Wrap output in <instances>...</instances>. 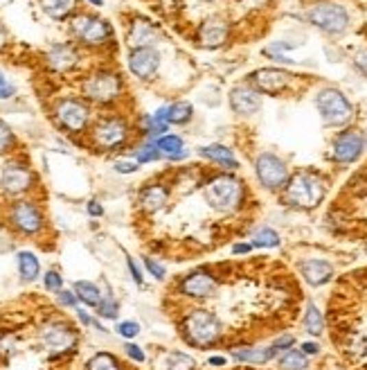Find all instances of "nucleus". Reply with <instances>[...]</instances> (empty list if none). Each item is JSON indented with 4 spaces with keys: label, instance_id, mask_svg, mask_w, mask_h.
Instances as JSON below:
<instances>
[{
    "label": "nucleus",
    "instance_id": "obj_29",
    "mask_svg": "<svg viewBox=\"0 0 367 370\" xmlns=\"http://www.w3.org/2000/svg\"><path fill=\"white\" fill-rule=\"evenodd\" d=\"M43 12L54 21H66L77 10V0H41Z\"/></svg>",
    "mask_w": 367,
    "mask_h": 370
},
{
    "label": "nucleus",
    "instance_id": "obj_5",
    "mask_svg": "<svg viewBox=\"0 0 367 370\" xmlns=\"http://www.w3.org/2000/svg\"><path fill=\"white\" fill-rule=\"evenodd\" d=\"M316 106L327 127H345L354 117L352 102L347 100L345 93L333 89V86H324V89L318 91Z\"/></svg>",
    "mask_w": 367,
    "mask_h": 370
},
{
    "label": "nucleus",
    "instance_id": "obj_16",
    "mask_svg": "<svg viewBox=\"0 0 367 370\" xmlns=\"http://www.w3.org/2000/svg\"><path fill=\"white\" fill-rule=\"evenodd\" d=\"M174 196V183L165 181H151L138 192V206L147 215H161L163 210L169 208Z\"/></svg>",
    "mask_w": 367,
    "mask_h": 370
},
{
    "label": "nucleus",
    "instance_id": "obj_54",
    "mask_svg": "<svg viewBox=\"0 0 367 370\" xmlns=\"http://www.w3.org/2000/svg\"><path fill=\"white\" fill-rule=\"evenodd\" d=\"M5 43H7V32H5V27L0 25V50L5 48Z\"/></svg>",
    "mask_w": 367,
    "mask_h": 370
},
{
    "label": "nucleus",
    "instance_id": "obj_19",
    "mask_svg": "<svg viewBox=\"0 0 367 370\" xmlns=\"http://www.w3.org/2000/svg\"><path fill=\"white\" fill-rule=\"evenodd\" d=\"M161 68V52L154 45H145V48H133L129 54V70L142 82L154 80Z\"/></svg>",
    "mask_w": 367,
    "mask_h": 370
},
{
    "label": "nucleus",
    "instance_id": "obj_42",
    "mask_svg": "<svg viewBox=\"0 0 367 370\" xmlns=\"http://www.w3.org/2000/svg\"><path fill=\"white\" fill-rule=\"evenodd\" d=\"M43 285L47 291H61L63 287V278L57 273V271H47L45 273V278H43Z\"/></svg>",
    "mask_w": 367,
    "mask_h": 370
},
{
    "label": "nucleus",
    "instance_id": "obj_44",
    "mask_svg": "<svg viewBox=\"0 0 367 370\" xmlns=\"http://www.w3.org/2000/svg\"><path fill=\"white\" fill-rule=\"evenodd\" d=\"M14 93H16V89H14V84L7 80V77L0 73V100H10V97H14Z\"/></svg>",
    "mask_w": 367,
    "mask_h": 370
},
{
    "label": "nucleus",
    "instance_id": "obj_25",
    "mask_svg": "<svg viewBox=\"0 0 367 370\" xmlns=\"http://www.w3.org/2000/svg\"><path fill=\"white\" fill-rule=\"evenodd\" d=\"M154 145L158 152L163 154V159L169 163H180L189 159V149L185 147V140H182L178 133H165V136H158L154 140Z\"/></svg>",
    "mask_w": 367,
    "mask_h": 370
},
{
    "label": "nucleus",
    "instance_id": "obj_32",
    "mask_svg": "<svg viewBox=\"0 0 367 370\" xmlns=\"http://www.w3.org/2000/svg\"><path fill=\"white\" fill-rule=\"evenodd\" d=\"M19 271L23 275V280H36L38 278V271H41V264H38V259L34 253H29V251H21L19 253Z\"/></svg>",
    "mask_w": 367,
    "mask_h": 370
},
{
    "label": "nucleus",
    "instance_id": "obj_47",
    "mask_svg": "<svg viewBox=\"0 0 367 370\" xmlns=\"http://www.w3.org/2000/svg\"><path fill=\"white\" fill-rule=\"evenodd\" d=\"M252 248L254 246H252L250 242H239V244H235V246H233V255H248Z\"/></svg>",
    "mask_w": 367,
    "mask_h": 370
},
{
    "label": "nucleus",
    "instance_id": "obj_50",
    "mask_svg": "<svg viewBox=\"0 0 367 370\" xmlns=\"http://www.w3.org/2000/svg\"><path fill=\"white\" fill-rule=\"evenodd\" d=\"M126 264H129V271H131V275H133V280L138 282V285H142V271H140V266L133 262V257L126 259Z\"/></svg>",
    "mask_w": 367,
    "mask_h": 370
},
{
    "label": "nucleus",
    "instance_id": "obj_10",
    "mask_svg": "<svg viewBox=\"0 0 367 370\" xmlns=\"http://www.w3.org/2000/svg\"><path fill=\"white\" fill-rule=\"evenodd\" d=\"M309 23L324 34H342L349 27V12L340 3H318L309 10Z\"/></svg>",
    "mask_w": 367,
    "mask_h": 370
},
{
    "label": "nucleus",
    "instance_id": "obj_41",
    "mask_svg": "<svg viewBox=\"0 0 367 370\" xmlns=\"http://www.w3.org/2000/svg\"><path fill=\"white\" fill-rule=\"evenodd\" d=\"M124 352H126V357L135 361V364H145V361H147L145 350H142L140 345H135V343H126L124 345Z\"/></svg>",
    "mask_w": 367,
    "mask_h": 370
},
{
    "label": "nucleus",
    "instance_id": "obj_45",
    "mask_svg": "<svg viewBox=\"0 0 367 370\" xmlns=\"http://www.w3.org/2000/svg\"><path fill=\"white\" fill-rule=\"evenodd\" d=\"M57 294H59V303L63 307H77V294H75V291L61 289V291H57Z\"/></svg>",
    "mask_w": 367,
    "mask_h": 370
},
{
    "label": "nucleus",
    "instance_id": "obj_6",
    "mask_svg": "<svg viewBox=\"0 0 367 370\" xmlns=\"http://www.w3.org/2000/svg\"><path fill=\"white\" fill-rule=\"evenodd\" d=\"M86 100L95 102V104H113L115 100L122 97L124 82L122 75L115 70H97L82 86Z\"/></svg>",
    "mask_w": 367,
    "mask_h": 370
},
{
    "label": "nucleus",
    "instance_id": "obj_21",
    "mask_svg": "<svg viewBox=\"0 0 367 370\" xmlns=\"http://www.w3.org/2000/svg\"><path fill=\"white\" fill-rule=\"evenodd\" d=\"M196 154L201 159L210 161L212 165H217V170L223 172H239L241 170V163L235 156V149H230L228 145H221V143H210V145H203L196 149Z\"/></svg>",
    "mask_w": 367,
    "mask_h": 370
},
{
    "label": "nucleus",
    "instance_id": "obj_48",
    "mask_svg": "<svg viewBox=\"0 0 367 370\" xmlns=\"http://www.w3.org/2000/svg\"><path fill=\"white\" fill-rule=\"evenodd\" d=\"M207 366H212V368H226L228 366V357H223V354H212L210 359H207Z\"/></svg>",
    "mask_w": 367,
    "mask_h": 370
},
{
    "label": "nucleus",
    "instance_id": "obj_53",
    "mask_svg": "<svg viewBox=\"0 0 367 370\" xmlns=\"http://www.w3.org/2000/svg\"><path fill=\"white\" fill-rule=\"evenodd\" d=\"M77 316H79V321L84 323V325H93V319H91L84 310H77Z\"/></svg>",
    "mask_w": 367,
    "mask_h": 370
},
{
    "label": "nucleus",
    "instance_id": "obj_11",
    "mask_svg": "<svg viewBox=\"0 0 367 370\" xmlns=\"http://www.w3.org/2000/svg\"><path fill=\"white\" fill-rule=\"evenodd\" d=\"M70 30H73L75 38L82 45H91V48H97L106 41L113 38V27H110L108 21H104L95 14H79L70 23Z\"/></svg>",
    "mask_w": 367,
    "mask_h": 370
},
{
    "label": "nucleus",
    "instance_id": "obj_26",
    "mask_svg": "<svg viewBox=\"0 0 367 370\" xmlns=\"http://www.w3.org/2000/svg\"><path fill=\"white\" fill-rule=\"evenodd\" d=\"M158 36H161V32H158V27L154 25V23L135 21L131 25L129 41H131L133 48H145V45H154L158 41Z\"/></svg>",
    "mask_w": 367,
    "mask_h": 370
},
{
    "label": "nucleus",
    "instance_id": "obj_46",
    "mask_svg": "<svg viewBox=\"0 0 367 370\" xmlns=\"http://www.w3.org/2000/svg\"><path fill=\"white\" fill-rule=\"evenodd\" d=\"M293 343H295L293 334H279V336L275 338V341H273V345L277 348V352H284V350H289Z\"/></svg>",
    "mask_w": 367,
    "mask_h": 370
},
{
    "label": "nucleus",
    "instance_id": "obj_24",
    "mask_svg": "<svg viewBox=\"0 0 367 370\" xmlns=\"http://www.w3.org/2000/svg\"><path fill=\"white\" fill-rule=\"evenodd\" d=\"M45 59H47V66L52 70H57V73H68V70H73L79 64V52L75 45H70V43H57L47 50Z\"/></svg>",
    "mask_w": 367,
    "mask_h": 370
},
{
    "label": "nucleus",
    "instance_id": "obj_51",
    "mask_svg": "<svg viewBox=\"0 0 367 370\" xmlns=\"http://www.w3.org/2000/svg\"><path fill=\"white\" fill-rule=\"evenodd\" d=\"M88 215L91 217H102L104 215V206L99 201H88Z\"/></svg>",
    "mask_w": 367,
    "mask_h": 370
},
{
    "label": "nucleus",
    "instance_id": "obj_3",
    "mask_svg": "<svg viewBox=\"0 0 367 370\" xmlns=\"http://www.w3.org/2000/svg\"><path fill=\"white\" fill-rule=\"evenodd\" d=\"M329 222L338 233L367 242V165L340 190L329 210Z\"/></svg>",
    "mask_w": 367,
    "mask_h": 370
},
{
    "label": "nucleus",
    "instance_id": "obj_2",
    "mask_svg": "<svg viewBox=\"0 0 367 370\" xmlns=\"http://www.w3.org/2000/svg\"><path fill=\"white\" fill-rule=\"evenodd\" d=\"M201 192L205 206L217 217H241L252 203L248 183L237 176V172L212 170L201 176Z\"/></svg>",
    "mask_w": 367,
    "mask_h": 370
},
{
    "label": "nucleus",
    "instance_id": "obj_8",
    "mask_svg": "<svg viewBox=\"0 0 367 370\" xmlns=\"http://www.w3.org/2000/svg\"><path fill=\"white\" fill-rule=\"evenodd\" d=\"M38 336H41V343L45 345V350L54 354L75 352L79 343L77 327H73L68 321H61V319L45 321L41 329H38Z\"/></svg>",
    "mask_w": 367,
    "mask_h": 370
},
{
    "label": "nucleus",
    "instance_id": "obj_13",
    "mask_svg": "<svg viewBox=\"0 0 367 370\" xmlns=\"http://www.w3.org/2000/svg\"><path fill=\"white\" fill-rule=\"evenodd\" d=\"M54 117H57V122L66 131L82 133V131H86V127H88V122H91V108L82 100L66 97L59 102L57 108H54Z\"/></svg>",
    "mask_w": 367,
    "mask_h": 370
},
{
    "label": "nucleus",
    "instance_id": "obj_56",
    "mask_svg": "<svg viewBox=\"0 0 367 370\" xmlns=\"http://www.w3.org/2000/svg\"><path fill=\"white\" fill-rule=\"evenodd\" d=\"M91 5H95V7H102L104 5V0H88Z\"/></svg>",
    "mask_w": 367,
    "mask_h": 370
},
{
    "label": "nucleus",
    "instance_id": "obj_27",
    "mask_svg": "<svg viewBox=\"0 0 367 370\" xmlns=\"http://www.w3.org/2000/svg\"><path fill=\"white\" fill-rule=\"evenodd\" d=\"M309 357L302 350L289 348L277 354V370H307Z\"/></svg>",
    "mask_w": 367,
    "mask_h": 370
},
{
    "label": "nucleus",
    "instance_id": "obj_1",
    "mask_svg": "<svg viewBox=\"0 0 367 370\" xmlns=\"http://www.w3.org/2000/svg\"><path fill=\"white\" fill-rule=\"evenodd\" d=\"M331 341L349 368L367 370V266L338 280L327 310Z\"/></svg>",
    "mask_w": 367,
    "mask_h": 370
},
{
    "label": "nucleus",
    "instance_id": "obj_14",
    "mask_svg": "<svg viewBox=\"0 0 367 370\" xmlns=\"http://www.w3.org/2000/svg\"><path fill=\"white\" fill-rule=\"evenodd\" d=\"M10 224L19 233H23V235H36V233L43 231L45 217H43L41 208H38L34 201L21 199V201L12 203V208H10Z\"/></svg>",
    "mask_w": 367,
    "mask_h": 370
},
{
    "label": "nucleus",
    "instance_id": "obj_23",
    "mask_svg": "<svg viewBox=\"0 0 367 370\" xmlns=\"http://www.w3.org/2000/svg\"><path fill=\"white\" fill-rule=\"evenodd\" d=\"M300 275H302V280L309 282L311 287H320V285H327V282L333 278V264L327 262V259H320V257L302 259Z\"/></svg>",
    "mask_w": 367,
    "mask_h": 370
},
{
    "label": "nucleus",
    "instance_id": "obj_28",
    "mask_svg": "<svg viewBox=\"0 0 367 370\" xmlns=\"http://www.w3.org/2000/svg\"><path fill=\"white\" fill-rule=\"evenodd\" d=\"M191 117H194V106H191V102H174V104L167 106V122L176 124V127H182V124H189Z\"/></svg>",
    "mask_w": 367,
    "mask_h": 370
},
{
    "label": "nucleus",
    "instance_id": "obj_18",
    "mask_svg": "<svg viewBox=\"0 0 367 370\" xmlns=\"http://www.w3.org/2000/svg\"><path fill=\"white\" fill-rule=\"evenodd\" d=\"M230 32H233V27H230V23L226 19H219V16H212L203 21L201 25L196 30V43L201 45V48H207V50H217L221 45H226L230 41Z\"/></svg>",
    "mask_w": 367,
    "mask_h": 370
},
{
    "label": "nucleus",
    "instance_id": "obj_49",
    "mask_svg": "<svg viewBox=\"0 0 367 370\" xmlns=\"http://www.w3.org/2000/svg\"><path fill=\"white\" fill-rule=\"evenodd\" d=\"M354 64H356V68L361 70V73L367 77V50H363V52H358V54H356Z\"/></svg>",
    "mask_w": 367,
    "mask_h": 370
},
{
    "label": "nucleus",
    "instance_id": "obj_12",
    "mask_svg": "<svg viewBox=\"0 0 367 370\" xmlns=\"http://www.w3.org/2000/svg\"><path fill=\"white\" fill-rule=\"evenodd\" d=\"M295 80H298V75H293L282 68H259L248 75V84L254 91L264 93V95H273V97H279L282 93L289 91Z\"/></svg>",
    "mask_w": 367,
    "mask_h": 370
},
{
    "label": "nucleus",
    "instance_id": "obj_37",
    "mask_svg": "<svg viewBox=\"0 0 367 370\" xmlns=\"http://www.w3.org/2000/svg\"><path fill=\"white\" fill-rule=\"evenodd\" d=\"M16 145V138H14V131L10 129V124L0 120V154H7L12 152Z\"/></svg>",
    "mask_w": 367,
    "mask_h": 370
},
{
    "label": "nucleus",
    "instance_id": "obj_30",
    "mask_svg": "<svg viewBox=\"0 0 367 370\" xmlns=\"http://www.w3.org/2000/svg\"><path fill=\"white\" fill-rule=\"evenodd\" d=\"M75 294H77L79 301H82L84 305H88V307H97L102 303V291L95 282H88V280L75 282Z\"/></svg>",
    "mask_w": 367,
    "mask_h": 370
},
{
    "label": "nucleus",
    "instance_id": "obj_35",
    "mask_svg": "<svg viewBox=\"0 0 367 370\" xmlns=\"http://www.w3.org/2000/svg\"><path fill=\"white\" fill-rule=\"evenodd\" d=\"M165 370H196V361H194V357H189L185 352L174 350L167 354Z\"/></svg>",
    "mask_w": 367,
    "mask_h": 370
},
{
    "label": "nucleus",
    "instance_id": "obj_20",
    "mask_svg": "<svg viewBox=\"0 0 367 370\" xmlns=\"http://www.w3.org/2000/svg\"><path fill=\"white\" fill-rule=\"evenodd\" d=\"M228 102H230V108H233V113L241 115V117H248V115H254L261 108V93L254 91L248 82H246V84H237V86L230 89Z\"/></svg>",
    "mask_w": 367,
    "mask_h": 370
},
{
    "label": "nucleus",
    "instance_id": "obj_9",
    "mask_svg": "<svg viewBox=\"0 0 367 370\" xmlns=\"http://www.w3.org/2000/svg\"><path fill=\"white\" fill-rule=\"evenodd\" d=\"M129 136L131 127L122 115L102 117L93 127V143L97 149H104V152H115V149L124 147Z\"/></svg>",
    "mask_w": 367,
    "mask_h": 370
},
{
    "label": "nucleus",
    "instance_id": "obj_43",
    "mask_svg": "<svg viewBox=\"0 0 367 370\" xmlns=\"http://www.w3.org/2000/svg\"><path fill=\"white\" fill-rule=\"evenodd\" d=\"M113 167H115V172H119V174H135V172L140 170V163L138 161H117Z\"/></svg>",
    "mask_w": 367,
    "mask_h": 370
},
{
    "label": "nucleus",
    "instance_id": "obj_4",
    "mask_svg": "<svg viewBox=\"0 0 367 370\" xmlns=\"http://www.w3.org/2000/svg\"><path fill=\"white\" fill-rule=\"evenodd\" d=\"M327 192H329V178L322 172L305 167L291 174L282 190V203L295 210H313L324 201Z\"/></svg>",
    "mask_w": 367,
    "mask_h": 370
},
{
    "label": "nucleus",
    "instance_id": "obj_36",
    "mask_svg": "<svg viewBox=\"0 0 367 370\" xmlns=\"http://www.w3.org/2000/svg\"><path fill=\"white\" fill-rule=\"evenodd\" d=\"M163 159V154L158 152L156 145H154V140H147L145 145H140L138 149L133 152V161H138L140 165H147V163H156V161H161Z\"/></svg>",
    "mask_w": 367,
    "mask_h": 370
},
{
    "label": "nucleus",
    "instance_id": "obj_17",
    "mask_svg": "<svg viewBox=\"0 0 367 370\" xmlns=\"http://www.w3.org/2000/svg\"><path fill=\"white\" fill-rule=\"evenodd\" d=\"M34 185V174L27 165L23 163H7L3 172H0V187L12 194V196H19V194H25L32 190Z\"/></svg>",
    "mask_w": 367,
    "mask_h": 370
},
{
    "label": "nucleus",
    "instance_id": "obj_33",
    "mask_svg": "<svg viewBox=\"0 0 367 370\" xmlns=\"http://www.w3.org/2000/svg\"><path fill=\"white\" fill-rule=\"evenodd\" d=\"M252 246H257V248H277L279 244H282V238H279V233L273 231V228H259L257 233L252 235Z\"/></svg>",
    "mask_w": 367,
    "mask_h": 370
},
{
    "label": "nucleus",
    "instance_id": "obj_22",
    "mask_svg": "<svg viewBox=\"0 0 367 370\" xmlns=\"http://www.w3.org/2000/svg\"><path fill=\"white\" fill-rule=\"evenodd\" d=\"M277 348L273 343L270 345H248V348H237L230 350V359L237 361L239 366H266L268 361H273L277 357Z\"/></svg>",
    "mask_w": 367,
    "mask_h": 370
},
{
    "label": "nucleus",
    "instance_id": "obj_39",
    "mask_svg": "<svg viewBox=\"0 0 367 370\" xmlns=\"http://www.w3.org/2000/svg\"><path fill=\"white\" fill-rule=\"evenodd\" d=\"M117 334L119 336H124V338H133V336H138L140 334V325L135 321H122V323H117Z\"/></svg>",
    "mask_w": 367,
    "mask_h": 370
},
{
    "label": "nucleus",
    "instance_id": "obj_7",
    "mask_svg": "<svg viewBox=\"0 0 367 370\" xmlns=\"http://www.w3.org/2000/svg\"><path fill=\"white\" fill-rule=\"evenodd\" d=\"M254 176H257L259 185L268 192H282L284 185L289 183L291 170L286 161L279 159L273 152H261L254 159Z\"/></svg>",
    "mask_w": 367,
    "mask_h": 370
},
{
    "label": "nucleus",
    "instance_id": "obj_38",
    "mask_svg": "<svg viewBox=\"0 0 367 370\" xmlns=\"http://www.w3.org/2000/svg\"><path fill=\"white\" fill-rule=\"evenodd\" d=\"M117 312H119V305L110 296L102 298V303L97 305V314L102 319H117Z\"/></svg>",
    "mask_w": 367,
    "mask_h": 370
},
{
    "label": "nucleus",
    "instance_id": "obj_31",
    "mask_svg": "<svg viewBox=\"0 0 367 370\" xmlns=\"http://www.w3.org/2000/svg\"><path fill=\"white\" fill-rule=\"evenodd\" d=\"M305 329L311 336H320L324 332V316L313 303H307L305 307Z\"/></svg>",
    "mask_w": 367,
    "mask_h": 370
},
{
    "label": "nucleus",
    "instance_id": "obj_57",
    "mask_svg": "<svg viewBox=\"0 0 367 370\" xmlns=\"http://www.w3.org/2000/svg\"><path fill=\"white\" fill-rule=\"evenodd\" d=\"M365 147H367V140H365Z\"/></svg>",
    "mask_w": 367,
    "mask_h": 370
},
{
    "label": "nucleus",
    "instance_id": "obj_34",
    "mask_svg": "<svg viewBox=\"0 0 367 370\" xmlns=\"http://www.w3.org/2000/svg\"><path fill=\"white\" fill-rule=\"evenodd\" d=\"M86 370H122V364H119V359L115 354L97 352L88 364H86Z\"/></svg>",
    "mask_w": 367,
    "mask_h": 370
},
{
    "label": "nucleus",
    "instance_id": "obj_15",
    "mask_svg": "<svg viewBox=\"0 0 367 370\" xmlns=\"http://www.w3.org/2000/svg\"><path fill=\"white\" fill-rule=\"evenodd\" d=\"M365 152V138L361 131L345 129L333 138L331 145V159L338 165H352L363 156Z\"/></svg>",
    "mask_w": 367,
    "mask_h": 370
},
{
    "label": "nucleus",
    "instance_id": "obj_55",
    "mask_svg": "<svg viewBox=\"0 0 367 370\" xmlns=\"http://www.w3.org/2000/svg\"><path fill=\"white\" fill-rule=\"evenodd\" d=\"M235 370H261V366H239Z\"/></svg>",
    "mask_w": 367,
    "mask_h": 370
},
{
    "label": "nucleus",
    "instance_id": "obj_40",
    "mask_svg": "<svg viewBox=\"0 0 367 370\" xmlns=\"http://www.w3.org/2000/svg\"><path fill=\"white\" fill-rule=\"evenodd\" d=\"M145 266H147V271L154 275L156 280H165V275H167V269L165 266L158 262V259L154 257H145Z\"/></svg>",
    "mask_w": 367,
    "mask_h": 370
},
{
    "label": "nucleus",
    "instance_id": "obj_52",
    "mask_svg": "<svg viewBox=\"0 0 367 370\" xmlns=\"http://www.w3.org/2000/svg\"><path fill=\"white\" fill-rule=\"evenodd\" d=\"M300 350L305 352V354H318V352H320V345L313 343V341H307V343L300 345Z\"/></svg>",
    "mask_w": 367,
    "mask_h": 370
}]
</instances>
